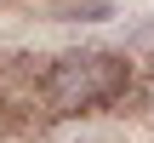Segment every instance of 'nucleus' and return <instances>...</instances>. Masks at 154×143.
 I'll return each instance as SVG.
<instances>
[{"instance_id":"nucleus-1","label":"nucleus","mask_w":154,"mask_h":143,"mask_svg":"<svg viewBox=\"0 0 154 143\" xmlns=\"http://www.w3.org/2000/svg\"><path fill=\"white\" fill-rule=\"evenodd\" d=\"M131 86V63L114 52H63L51 57L34 80H29V103H40V115H97L109 103H120Z\"/></svg>"}]
</instances>
